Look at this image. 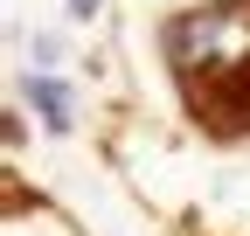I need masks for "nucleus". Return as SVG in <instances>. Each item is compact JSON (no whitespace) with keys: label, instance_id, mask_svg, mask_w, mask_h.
Listing matches in <instances>:
<instances>
[{"label":"nucleus","instance_id":"1","mask_svg":"<svg viewBox=\"0 0 250 236\" xmlns=\"http://www.w3.org/2000/svg\"><path fill=\"white\" fill-rule=\"evenodd\" d=\"M167 63L208 132H250V0H215L167 21Z\"/></svg>","mask_w":250,"mask_h":236},{"label":"nucleus","instance_id":"2","mask_svg":"<svg viewBox=\"0 0 250 236\" xmlns=\"http://www.w3.org/2000/svg\"><path fill=\"white\" fill-rule=\"evenodd\" d=\"M21 98L35 104L56 132H70V125H77V98H70V83H56L49 70H35V77H28V83H21Z\"/></svg>","mask_w":250,"mask_h":236},{"label":"nucleus","instance_id":"3","mask_svg":"<svg viewBox=\"0 0 250 236\" xmlns=\"http://www.w3.org/2000/svg\"><path fill=\"white\" fill-rule=\"evenodd\" d=\"M56 56H62V42H56V35H35V70H49Z\"/></svg>","mask_w":250,"mask_h":236},{"label":"nucleus","instance_id":"4","mask_svg":"<svg viewBox=\"0 0 250 236\" xmlns=\"http://www.w3.org/2000/svg\"><path fill=\"white\" fill-rule=\"evenodd\" d=\"M62 7H70L77 21H90V14H98V7H104V0H62Z\"/></svg>","mask_w":250,"mask_h":236}]
</instances>
